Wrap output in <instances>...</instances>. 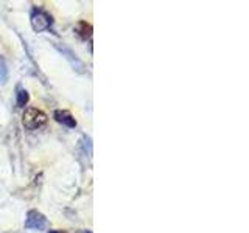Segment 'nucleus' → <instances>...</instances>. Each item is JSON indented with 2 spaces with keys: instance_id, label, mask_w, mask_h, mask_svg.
Masks as SVG:
<instances>
[{
  "instance_id": "obj_3",
  "label": "nucleus",
  "mask_w": 249,
  "mask_h": 233,
  "mask_svg": "<svg viewBox=\"0 0 249 233\" xmlns=\"http://www.w3.org/2000/svg\"><path fill=\"white\" fill-rule=\"evenodd\" d=\"M25 229L37 230V232L47 230L49 229V221H47V217L41 212H37V210H30L25 217Z\"/></svg>"
},
{
  "instance_id": "obj_7",
  "label": "nucleus",
  "mask_w": 249,
  "mask_h": 233,
  "mask_svg": "<svg viewBox=\"0 0 249 233\" xmlns=\"http://www.w3.org/2000/svg\"><path fill=\"white\" fill-rule=\"evenodd\" d=\"M78 151H80V154L83 155V157H88L90 159L92 157V142L89 137H83L80 140V143H78Z\"/></svg>"
},
{
  "instance_id": "obj_4",
  "label": "nucleus",
  "mask_w": 249,
  "mask_h": 233,
  "mask_svg": "<svg viewBox=\"0 0 249 233\" xmlns=\"http://www.w3.org/2000/svg\"><path fill=\"white\" fill-rule=\"evenodd\" d=\"M53 118L56 120L59 124H62V126H66L69 129H73L76 128V120L75 116L70 114L69 111H54L53 112Z\"/></svg>"
},
{
  "instance_id": "obj_10",
  "label": "nucleus",
  "mask_w": 249,
  "mask_h": 233,
  "mask_svg": "<svg viewBox=\"0 0 249 233\" xmlns=\"http://www.w3.org/2000/svg\"><path fill=\"white\" fill-rule=\"evenodd\" d=\"M49 233H66V232H62V230H49Z\"/></svg>"
},
{
  "instance_id": "obj_9",
  "label": "nucleus",
  "mask_w": 249,
  "mask_h": 233,
  "mask_svg": "<svg viewBox=\"0 0 249 233\" xmlns=\"http://www.w3.org/2000/svg\"><path fill=\"white\" fill-rule=\"evenodd\" d=\"M8 81V67L5 64V59L0 56V85H3Z\"/></svg>"
},
{
  "instance_id": "obj_6",
  "label": "nucleus",
  "mask_w": 249,
  "mask_h": 233,
  "mask_svg": "<svg viewBox=\"0 0 249 233\" xmlns=\"http://www.w3.org/2000/svg\"><path fill=\"white\" fill-rule=\"evenodd\" d=\"M75 33L86 41V39H89L92 36V25L86 20H80L75 25Z\"/></svg>"
},
{
  "instance_id": "obj_8",
  "label": "nucleus",
  "mask_w": 249,
  "mask_h": 233,
  "mask_svg": "<svg viewBox=\"0 0 249 233\" xmlns=\"http://www.w3.org/2000/svg\"><path fill=\"white\" fill-rule=\"evenodd\" d=\"M30 95L25 89H18V93H16V104L18 107H25L28 104Z\"/></svg>"
},
{
  "instance_id": "obj_1",
  "label": "nucleus",
  "mask_w": 249,
  "mask_h": 233,
  "mask_svg": "<svg viewBox=\"0 0 249 233\" xmlns=\"http://www.w3.org/2000/svg\"><path fill=\"white\" fill-rule=\"evenodd\" d=\"M22 123H23V126L30 131L39 129L47 123V114L42 112L41 109H37V107H28L27 111L23 112Z\"/></svg>"
},
{
  "instance_id": "obj_11",
  "label": "nucleus",
  "mask_w": 249,
  "mask_h": 233,
  "mask_svg": "<svg viewBox=\"0 0 249 233\" xmlns=\"http://www.w3.org/2000/svg\"><path fill=\"white\" fill-rule=\"evenodd\" d=\"M78 233H92V232H89V230H81V232H78Z\"/></svg>"
},
{
  "instance_id": "obj_2",
  "label": "nucleus",
  "mask_w": 249,
  "mask_h": 233,
  "mask_svg": "<svg viewBox=\"0 0 249 233\" xmlns=\"http://www.w3.org/2000/svg\"><path fill=\"white\" fill-rule=\"evenodd\" d=\"M30 22H31L33 30L37 31V33H41V31H45L52 27L53 19L49 13H45L44 10H41V8H35V10L31 11Z\"/></svg>"
},
{
  "instance_id": "obj_5",
  "label": "nucleus",
  "mask_w": 249,
  "mask_h": 233,
  "mask_svg": "<svg viewBox=\"0 0 249 233\" xmlns=\"http://www.w3.org/2000/svg\"><path fill=\"white\" fill-rule=\"evenodd\" d=\"M56 49H58L62 54H64L66 59L70 62V64H72V67L76 70V72H80V73H83V72H84V64H83V62L75 56V54L72 53V50H69L67 47H61V45H56Z\"/></svg>"
}]
</instances>
